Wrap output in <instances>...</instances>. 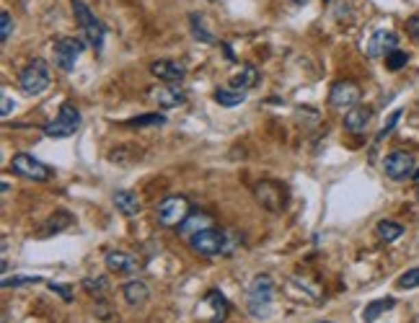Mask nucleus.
Here are the masks:
<instances>
[{
  "label": "nucleus",
  "mask_w": 419,
  "mask_h": 323,
  "mask_svg": "<svg viewBox=\"0 0 419 323\" xmlns=\"http://www.w3.org/2000/svg\"><path fill=\"white\" fill-rule=\"evenodd\" d=\"M272 302H275V282L269 274H259L251 279L249 292H246V308L254 318H269L272 315Z\"/></svg>",
  "instance_id": "1"
},
{
  "label": "nucleus",
  "mask_w": 419,
  "mask_h": 323,
  "mask_svg": "<svg viewBox=\"0 0 419 323\" xmlns=\"http://www.w3.org/2000/svg\"><path fill=\"white\" fill-rule=\"evenodd\" d=\"M70 5H73V16H75V21L81 26V34H83V39H86V44H91L96 52H101L104 39H106L104 23L96 18V13H93L83 0H73Z\"/></svg>",
  "instance_id": "2"
},
{
  "label": "nucleus",
  "mask_w": 419,
  "mask_h": 323,
  "mask_svg": "<svg viewBox=\"0 0 419 323\" xmlns=\"http://www.w3.org/2000/svg\"><path fill=\"white\" fill-rule=\"evenodd\" d=\"M192 251L199 256H220L231 254V233L218 231V228H205L189 238Z\"/></svg>",
  "instance_id": "3"
},
{
  "label": "nucleus",
  "mask_w": 419,
  "mask_h": 323,
  "mask_svg": "<svg viewBox=\"0 0 419 323\" xmlns=\"http://www.w3.org/2000/svg\"><path fill=\"white\" fill-rule=\"evenodd\" d=\"M78 129H81V112L75 109V104L65 101V104L60 106L58 116L45 125V135L52 140H65L73 138Z\"/></svg>",
  "instance_id": "4"
},
{
  "label": "nucleus",
  "mask_w": 419,
  "mask_h": 323,
  "mask_svg": "<svg viewBox=\"0 0 419 323\" xmlns=\"http://www.w3.org/2000/svg\"><path fill=\"white\" fill-rule=\"evenodd\" d=\"M49 65H47L45 60H31L26 68L21 70V75H18V88L21 93L26 96H39V93H45L49 88Z\"/></svg>",
  "instance_id": "5"
},
{
  "label": "nucleus",
  "mask_w": 419,
  "mask_h": 323,
  "mask_svg": "<svg viewBox=\"0 0 419 323\" xmlns=\"http://www.w3.org/2000/svg\"><path fill=\"white\" fill-rule=\"evenodd\" d=\"M189 212H192V207H189L186 196L171 194V196H166V199L158 202V207H155V218H158V222H161L163 228H179V225L189 218Z\"/></svg>",
  "instance_id": "6"
},
{
  "label": "nucleus",
  "mask_w": 419,
  "mask_h": 323,
  "mask_svg": "<svg viewBox=\"0 0 419 323\" xmlns=\"http://www.w3.org/2000/svg\"><path fill=\"white\" fill-rule=\"evenodd\" d=\"M86 49V39H73V36H60L58 42L52 44V60H55V68L62 73H73L75 62Z\"/></svg>",
  "instance_id": "7"
},
{
  "label": "nucleus",
  "mask_w": 419,
  "mask_h": 323,
  "mask_svg": "<svg viewBox=\"0 0 419 323\" xmlns=\"http://www.w3.org/2000/svg\"><path fill=\"white\" fill-rule=\"evenodd\" d=\"M11 171L16 176H21V179H29V181H49L55 171H52V166H47L42 163L39 158L34 155H29V153H16L11 158Z\"/></svg>",
  "instance_id": "8"
},
{
  "label": "nucleus",
  "mask_w": 419,
  "mask_h": 323,
  "mask_svg": "<svg viewBox=\"0 0 419 323\" xmlns=\"http://www.w3.org/2000/svg\"><path fill=\"white\" fill-rule=\"evenodd\" d=\"M254 199L267 212L277 215L288 205V189H285V184H277V181H259L254 186Z\"/></svg>",
  "instance_id": "9"
},
{
  "label": "nucleus",
  "mask_w": 419,
  "mask_h": 323,
  "mask_svg": "<svg viewBox=\"0 0 419 323\" xmlns=\"http://www.w3.org/2000/svg\"><path fill=\"white\" fill-rule=\"evenodd\" d=\"M414 155L411 153H404V151H396L391 155H385L383 161V171L391 181H404V179H411L414 176Z\"/></svg>",
  "instance_id": "10"
},
{
  "label": "nucleus",
  "mask_w": 419,
  "mask_h": 323,
  "mask_svg": "<svg viewBox=\"0 0 419 323\" xmlns=\"http://www.w3.org/2000/svg\"><path fill=\"white\" fill-rule=\"evenodd\" d=\"M360 86L355 81H337L331 86V91H329V104L334 106V109H355V106L360 104Z\"/></svg>",
  "instance_id": "11"
},
{
  "label": "nucleus",
  "mask_w": 419,
  "mask_h": 323,
  "mask_svg": "<svg viewBox=\"0 0 419 323\" xmlns=\"http://www.w3.org/2000/svg\"><path fill=\"white\" fill-rule=\"evenodd\" d=\"M104 264H106V269H109V272H114V274H138V272H140L138 259H135L132 254H127V251H119V248L106 251Z\"/></svg>",
  "instance_id": "12"
},
{
  "label": "nucleus",
  "mask_w": 419,
  "mask_h": 323,
  "mask_svg": "<svg viewBox=\"0 0 419 323\" xmlns=\"http://www.w3.org/2000/svg\"><path fill=\"white\" fill-rule=\"evenodd\" d=\"M394 49H398V36L394 31H388V29H378L370 36V42H368V57L381 60L385 55H391Z\"/></svg>",
  "instance_id": "13"
},
{
  "label": "nucleus",
  "mask_w": 419,
  "mask_h": 323,
  "mask_svg": "<svg viewBox=\"0 0 419 323\" xmlns=\"http://www.w3.org/2000/svg\"><path fill=\"white\" fill-rule=\"evenodd\" d=\"M151 73L158 81L171 83V86H176V83H181L186 78V68L181 62H176V60H155V62H151Z\"/></svg>",
  "instance_id": "14"
},
{
  "label": "nucleus",
  "mask_w": 419,
  "mask_h": 323,
  "mask_svg": "<svg viewBox=\"0 0 419 323\" xmlns=\"http://www.w3.org/2000/svg\"><path fill=\"white\" fill-rule=\"evenodd\" d=\"M370 119H372V109L357 104L355 109H349L347 114H344V129H347L349 135H365L368 127H370Z\"/></svg>",
  "instance_id": "15"
},
{
  "label": "nucleus",
  "mask_w": 419,
  "mask_h": 323,
  "mask_svg": "<svg viewBox=\"0 0 419 323\" xmlns=\"http://www.w3.org/2000/svg\"><path fill=\"white\" fill-rule=\"evenodd\" d=\"M122 298L132 308H142L148 302V298H151V289H148L145 282H140V279H129V282L122 285Z\"/></svg>",
  "instance_id": "16"
},
{
  "label": "nucleus",
  "mask_w": 419,
  "mask_h": 323,
  "mask_svg": "<svg viewBox=\"0 0 419 323\" xmlns=\"http://www.w3.org/2000/svg\"><path fill=\"white\" fill-rule=\"evenodd\" d=\"M259 78H262V75H259V70H256L254 65H241V70H238L231 81H228V83H231L228 88L246 93V91H251L256 83H259Z\"/></svg>",
  "instance_id": "17"
},
{
  "label": "nucleus",
  "mask_w": 419,
  "mask_h": 323,
  "mask_svg": "<svg viewBox=\"0 0 419 323\" xmlns=\"http://www.w3.org/2000/svg\"><path fill=\"white\" fill-rule=\"evenodd\" d=\"M205 228H212V218H210L207 212H189V218H186L176 231H179V235L192 238L194 233L205 231Z\"/></svg>",
  "instance_id": "18"
},
{
  "label": "nucleus",
  "mask_w": 419,
  "mask_h": 323,
  "mask_svg": "<svg viewBox=\"0 0 419 323\" xmlns=\"http://www.w3.org/2000/svg\"><path fill=\"white\" fill-rule=\"evenodd\" d=\"M153 99H155V104L161 106V109H176V106H181L186 101V96L176 86H171V83H166L163 88H158V91L153 93Z\"/></svg>",
  "instance_id": "19"
},
{
  "label": "nucleus",
  "mask_w": 419,
  "mask_h": 323,
  "mask_svg": "<svg viewBox=\"0 0 419 323\" xmlns=\"http://www.w3.org/2000/svg\"><path fill=\"white\" fill-rule=\"evenodd\" d=\"M114 207L125 215V218H135L140 212V199L135 192H127V189H122V192H114Z\"/></svg>",
  "instance_id": "20"
},
{
  "label": "nucleus",
  "mask_w": 419,
  "mask_h": 323,
  "mask_svg": "<svg viewBox=\"0 0 419 323\" xmlns=\"http://www.w3.org/2000/svg\"><path fill=\"white\" fill-rule=\"evenodd\" d=\"M73 222H75V218H73L70 212H65V209H60L58 215H52V218L42 225L45 231H39V238H47V235H52V233H62L65 228H70Z\"/></svg>",
  "instance_id": "21"
},
{
  "label": "nucleus",
  "mask_w": 419,
  "mask_h": 323,
  "mask_svg": "<svg viewBox=\"0 0 419 323\" xmlns=\"http://www.w3.org/2000/svg\"><path fill=\"white\" fill-rule=\"evenodd\" d=\"M205 302H210L212 308H215V315L210 318L212 323H223L225 321V315H228V300L223 298L220 289H210L207 295H205Z\"/></svg>",
  "instance_id": "22"
},
{
  "label": "nucleus",
  "mask_w": 419,
  "mask_h": 323,
  "mask_svg": "<svg viewBox=\"0 0 419 323\" xmlns=\"http://www.w3.org/2000/svg\"><path fill=\"white\" fill-rule=\"evenodd\" d=\"M189 29H192V36L202 42V44H215V36L207 31V26H205V16H199V13H189Z\"/></svg>",
  "instance_id": "23"
},
{
  "label": "nucleus",
  "mask_w": 419,
  "mask_h": 323,
  "mask_svg": "<svg viewBox=\"0 0 419 323\" xmlns=\"http://www.w3.org/2000/svg\"><path fill=\"white\" fill-rule=\"evenodd\" d=\"M166 125V116L158 114V112H151V114H140V116H132L125 122V127L129 129H145V127H163Z\"/></svg>",
  "instance_id": "24"
},
{
  "label": "nucleus",
  "mask_w": 419,
  "mask_h": 323,
  "mask_svg": "<svg viewBox=\"0 0 419 323\" xmlns=\"http://www.w3.org/2000/svg\"><path fill=\"white\" fill-rule=\"evenodd\" d=\"M375 231L381 235V241L394 243L404 235V225H401V222H394V220H381V222L375 225Z\"/></svg>",
  "instance_id": "25"
},
{
  "label": "nucleus",
  "mask_w": 419,
  "mask_h": 323,
  "mask_svg": "<svg viewBox=\"0 0 419 323\" xmlns=\"http://www.w3.org/2000/svg\"><path fill=\"white\" fill-rule=\"evenodd\" d=\"M394 305H396L394 298H381V300H372L370 305H365V311H362V321L372 323L378 315H383L385 311H391Z\"/></svg>",
  "instance_id": "26"
},
{
  "label": "nucleus",
  "mask_w": 419,
  "mask_h": 323,
  "mask_svg": "<svg viewBox=\"0 0 419 323\" xmlns=\"http://www.w3.org/2000/svg\"><path fill=\"white\" fill-rule=\"evenodd\" d=\"M215 101L225 109H233V106L244 104L246 101V93L244 91H233V88H218L215 91Z\"/></svg>",
  "instance_id": "27"
},
{
  "label": "nucleus",
  "mask_w": 419,
  "mask_h": 323,
  "mask_svg": "<svg viewBox=\"0 0 419 323\" xmlns=\"http://www.w3.org/2000/svg\"><path fill=\"white\" fill-rule=\"evenodd\" d=\"M109 287H112V285H109V279H106V277H96V279L88 277V279H83V289H86L88 295H93L96 300L106 298V295H109Z\"/></svg>",
  "instance_id": "28"
},
{
  "label": "nucleus",
  "mask_w": 419,
  "mask_h": 323,
  "mask_svg": "<svg viewBox=\"0 0 419 323\" xmlns=\"http://www.w3.org/2000/svg\"><path fill=\"white\" fill-rule=\"evenodd\" d=\"M385 70H391V73H398L401 68H407L409 62V55L404 52V49H394L391 55H385Z\"/></svg>",
  "instance_id": "29"
},
{
  "label": "nucleus",
  "mask_w": 419,
  "mask_h": 323,
  "mask_svg": "<svg viewBox=\"0 0 419 323\" xmlns=\"http://www.w3.org/2000/svg\"><path fill=\"white\" fill-rule=\"evenodd\" d=\"M396 287H398V289H414V287H419V266H414V269L404 272L401 277L396 279Z\"/></svg>",
  "instance_id": "30"
},
{
  "label": "nucleus",
  "mask_w": 419,
  "mask_h": 323,
  "mask_svg": "<svg viewBox=\"0 0 419 323\" xmlns=\"http://www.w3.org/2000/svg\"><path fill=\"white\" fill-rule=\"evenodd\" d=\"M401 114H404V112H401V109H396L394 114H391V116H388V119H385L383 129H381V132L375 135V145H381V142H383V138H385V135H391V132H394V129H396V125H398V119H401Z\"/></svg>",
  "instance_id": "31"
},
{
  "label": "nucleus",
  "mask_w": 419,
  "mask_h": 323,
  "mask_svg": "<svg viewBox=\"0 0 419 323\" xmlns=\"http://www.w3.org/2000/svg\"><path fill=\"white\" fill-rule=\"evenodd\" d=\"M42 277H3V287L5 289H18V287H29V285H39Z\"/></svg>",
  "instance_id": "32"
},
{
  "label": "nucleus",
  "mask_w": 419,
  "mask_h": 323,
  "mask_svg": "<svg viewBox=\"0 0 419 323\" xmlns=\"http://www.w3.org/2000/svg\"><path fill=\"white\" fill-rule=\"evenodd\" d=\"M11 34H13V16L8 11H3L0 13V42L5 44L11 39Z\"/></svg>",
  "instance_id": "33"
},
{
  "label": "nucleus",
  "mask_w": 419,
  "mask_h": 323,
  "mask_svg": "<svg viewBox=\"0 0 419 323\" xmlns=\"http://www.w3.org/2000/svg\"><path fill=\"white\" fill-rule=\"evenodd\" d=\"M49 289H52V292H58V295H60V298H62L65 302L73 300V292H70L68 285H55V282H49Z\"/></svg>",
  "instance_id": "34"
},
{
  "label": "nucleus",
  "mask_w": 419,
  "mask_h": 323,
  "mask_svg": "<svg viewBox=\"0 0 419 323\" xmlns=\"http://www.w3.org/2000/svg\"><path fill=\"white\" fill-rule=\"evenodd\" d=\"M407 34L419 44V16H411V18L407 21Z\"/></svg>",
  "instance_id": "35"
},
{
  "label": "nucleus",
  "mask_w": 419,
  "mask_h": 323,
  "mask_svg": "<svg viewBox=\"0 0 419 323\" xmlns=\"http://www.w3.org/2000/svg\"><path fill=\"white\" fill-rule=\"evenodd\" d=\"M11 109H13V99L8 96V93H3V109H0V114L8 116L11 114Z\"/></svg>",
  "instance_id": "36"
},
{
  "label": "nucleus",
  "mask_w": 419,
  "mask_h": 323,
  "mask_svg": "<svg viewBox=\"0 0 419 323\" xmlns=\"http://www.w3.org/2000/svg\"><path fill=\"white\" fill-rule=\"evenodd\" d=\"M411 179H417V181H419V168L414 171V176H411Z\"/></svg>",
  "instance_id": "37"
},
{
  "label": "nucleus",
  "mask_w": 419,
  "mask_h": 323,
  "mask_svg": "<svg viewBox=\"0 0 419 323\" xmlns=\"http://www.w3.org/2000/svg\"><path fill=\"white\" fill-rule=\"evenodd\" d=\"M210 3H218V0H210Z\"/></svg>",
  "instance_id": "38"
},
{
  "label": "nucleus",
  "mask_w": 419,
  "mask_h": 323,
  "mask_svg": "<svg viewBox=\"0 0 419 323\" xmlns=\"http://www.w3.org/2000/svg\"><path fill=\"white\" fill-rule=\"evenodd\" d=\"M417 202H419V192H417Z\"/></svg>",
  "instance_id": "39"
},
{
  "label": "nucleus",
  "mask_w": 419,
  "mask_h": 323,
  "mask_svg": "<svg viewBox=\"0 0 419 323\" xmlns=\"http://www.w3.org/2000/svg\"><path fill=\"white\" fill-rule=\"evenodd\" d=\"M324 323H329V321H324Z\"/></svg>",
  "instance_id": "40"
}]
</instances>
